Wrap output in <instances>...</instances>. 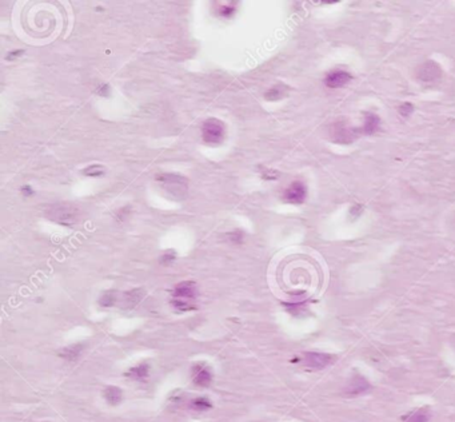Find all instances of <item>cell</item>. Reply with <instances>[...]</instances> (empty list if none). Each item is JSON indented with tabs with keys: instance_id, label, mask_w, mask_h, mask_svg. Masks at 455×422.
Masks as SVG:
<instances>
[{
	"instance_id": "11",
	"label": "cell",
	"mask_w": 455,
	"mask_h": 422,
	"mask_svg": "<svg viewBox=\"0 0 455 422\" xmlns=\"http://www.w3.org/2000/svg\"><path fill=\"white\" fill-rule=\"evenodd\" d=\"M368 389H370V382L364 377L355 376L346 386V394L347 396H359V394L368 392Z\"/></svg>"
},
{
	"instance_id": "24",
	"label": "cell",
	"mask_w": 455,
	"mask_h": 422,
	"mask_svg": "<svg viewBox=\"0 0 455 422\" xmlns=\"http://www.w3.org/2000/svg\"><path fill=\"white\" fill-rule=\"evenodd\" d=\"M227 239L234 245H242L245 240V232L242 230H233L227 234Z\"/></svg>"
},
{
	"instance_id": "18",
	"label": "cell",
	"mask_w": 455,
	"mask_h": 422,
	"mask_svg": "<svg viewBox=\"0 0 455 422\" xmlns=\"http://www.w3.org/2000/svg\"><path fill=\"white\" fill-rule=\"evenodd\" d=\"M188 407L195 411H206L210 410L211 407H212V403H211L210 399L206 398V397H196V398L190 401Z\"/></svg>"
},
{
	"instance_id": "26",
	"label": "cell",
	"mask_w": 455,
	"mask_h": 422,
	"mask_svg": "<svg viewBox=\"0 0 455 422\" xmlns=\"http://www.w3.org/2000/svg\"><path fill=\"white\" fill-rule=\"evenodd\" d=\"M130 213H131L130 207H128V206H124V207H122V209H119L118 211H116V219L120 222L126 221L127 218L130 217Z\"/></svg>"
},
{
	"instance_id": "28",
	"label": "cell",
	"mask_w": 455,
	"mask_h": 422,
	"mask_svg": "<svg viewBox=\"0 0 455 422\" xmlns=\"http://www.w3.org/2000/svg\"><path fill=\"white\" fill-rule=\"evenodd\" d=\"M411 111H413V106H411V103H403L399 108V112H401L403 116H407L409 114H411Z\"/></svg>"
},
{
	"instance_id": "8",
	"label": "cell",
	"mask_w": 455,
	"mask_h": 422,
	"mask_svg": "<svg viewBox=\"0 0 455 422\" xmlns=\"http://www.w3.org/2000/svg\"><path fill=\"white\" fill-rule=\"evenodd\" d=\"M192 381L196 386L207 388L212 382V373L210 368L204 364H195L192 366Z\"/></svg>"
},
{
	"instance_id": "4",
	"label": "cell",
	"mask_w": 455,
	"mask_h": 422,
	"mask_svg": "<svg viewBox=\"0 0 455 422\" xmlns=\"http://www.w3.org/2000/svg\"><path fill=\"white\" fill-rule=\"evenodd\" d=\"M335 359L334 355L326 353H315V351H309V353L302 354L298 358V362L303 365L307 369L313 370H321L331 365Z\"/></svg>"
},
{
	"instance_id": "10",
	"label": "cell",
	"mask_w": 455,
	"mask_h": 422,
	"mask_svg": "<svg viewBox=\"0 0 455 422\" xmlns=\"http://www.w3.org/2000/svg\"><path fill=\"white\" fill-rule=\"evenodd\" d=\"M440 76L439 66L434 63V62H426L425 65H422L417 71V78L422 82H435Z\"/></svg>"
},
{
	"instance_id": "15",
	"label": "cell",
	"mask_w": 455,
	"mask_h": 422,
	"mask_svg": "<svg viewBox=\"0 0 455 422\" xmlns=\"http://www.w3.org/2000/svg\"><path fill=\"white\" fill-rule=\"evenodd\" d=\"M238 11L237 2H227V3H215V14L220 18L230 19Z\"/></svg>"
},
{
	"instance_id": "16",
	"label": "cell",
	"mask_w": 455,
	"mask_h": 422,
	"mask_svg": "<svg viewBox=\"0 0 455 422\" xmlns=\"http://www.w3.org/2000/svg\"><path fill=\"white\" fill-rule=\"evenodd\" d=\"M85 346L82 343H75V345H69V346L64 347L59 351V355L61 358H64L67 361H75L79 358V355L82 354Z\"/></svg>"
},
{
	"instance_id": "1",
	"label": "cell",
	"mask_w": 455,
	"mask_h": 422,
	"mask_svg": "<svg viewBox=\"0 0 455 422\" xmlns=\"http://www.w3.org/2000/svg\"><path fill=\"white\" fill-rule=\"evenodd\" d=\"M44 215H46L47 219H50L54 223L69 227V226H73V224H77L78 222L81 221L82 210L75 203L59 202V203L48 206L44 210Z\"/></svg>"
},
{
	"instance_id": "22",
	"label": "cell",
	"mask_w": 455,
	"mask_h": 422,
	"mask_svg": "<svg viewBox=\"0 0 455 422\" xmlns=\"http://www.w3.org/2000/svg\"><path fill=\"white\" fill-rule=\"evenodd\" d=\"M428 419H430V411L426 409H419V410L414 411L413 414L406 419V422H428Z\"/></svg>"
},
{
	"instance_id": "13",
	"label": "cell",
	"mask_w": 455,
	"mask_h": 422,
	"mask_svg": "<svg viewBox=\"0 0 455 422\" xmlns=\"http://www.w3.org/2000/svg\"><path fill=\"white\" fill-rule=\"evenodd\" d=\"M149 376V364L148 362H140L138 365L132 366L126 373L127 378L134 381H145Z\"/></svg>"
},
{
	"instance_id": "29",
	"label": "cell",
	"mask_w": 455,
	"mask_h": 422,
	"mask_svg": "<svg viewBox=\"0 0 455 422\" xmlns=\"http://www.w3.org/2000/svg\"><path fill=\"white\" fill-rule=\"evenodd\" d=\"M20 193H22V195H24V197H32V195H34V189L31 186H28V185H24V186L20 187Z\"/></svg>"
},
{
	"instance_id": "6",
	"label": "cell",
	"mask_w": 455,
	"mask_h": 422,
	"mask_svg": "<svg viewBox=\"0 0 455 422\" xmlns=\"http://www.w3.org/2000/svg\"><path fill=\"white\" fill-rule=\"evenodd\" d=\"M198 297V289L196 283L192 281L180 282L171 291V299L186 300V302H195Z\"/></svg>"
},
{
	"instance_id": "12",
	"label": "cell",
	"mask_w": 455,
	"mask_h": 422,
	"mask_svg": "<svg viewBox=\"0 0 455 422\" xmlns=\"http://www.w3.org/2000/svg\"><path fill=\"white\" fill-rule=\"evenodd\" d=\"M143 297H144V291L142 289H132L130 291H126L122 294L120 306L123 309H132L138 304H140Z\"/></svg>"
},
{
	"instance_id": "23",
	"label": "cell",
	"mask_w": 455,
	"mask_h": 422,
	"mask_svg": "<svg viewBox=\"0 0 455 422\" xmlns=\"http://www.w3.org/2000/svg\"><path fill=\"white\" fill-rule=\"evenodd\" d=\"M83 174L87 175V176L96 178V176H102L104 174V168L100 164H92V166H88V167H86L83 170Z\"/></svg>"
},
{
	"instance_id": "19",
	"label": "cell",
	"mask_w": 455,
	"mask_h": 422,
	"mask_svg": "<svg viewBox=\"0 0 455 422\" xmlns=\"http://www.w3.org/2000/svg\"><path fill=\"white\" fill-rule=\"evenodd\" d=\"M119 302V295L115 290H108L99 298V305L102 308H112Z\"/></svg>"
},
{
	"instance_id": "3",
	"label": "cell",
	"mask_w": 455,
	"mask_h": 422,
	"mask_svg": "<svg viewBox=\"0 0 455 422\" xmlns=\"http://www.w3.org/2000/svg\"><path fill=\"white\" fill-rule=\"evenodd\" d=\"M226 137V126L222 120L216 118H210L202 125V139L206 145H220Z\"/></svg>"
},
{
	"instance_id": "21",
	"label": "cell",
	"mask_w": 455,
	"mask_h": 422,
	"mask_svg": "<svg viewBox=\"0 0 455 422\" xmlns=\"http://www.w3.org/2000/svg\"><path fill=\"white\" fill-rule=\"evenodd\" d=\"M171 305L174 306L175 310H178V312H182V313L192 312V310H195L196 309L195 302H186V300L171 299Z\"/></svg>"
},
{
	"instance_id": "9",
	"label": "cell",
	"mask_w": 455,
	"mask_h": 422,
	"mask_svg": "<svg viewBox=\"0 0 455 422\" xmlns=\"http://www.w3.org/2000/svg\"><path fill=\"white\" fill-rule=\"evenodd\" d=\"M350 80H351L350 73L343 70H333L326 75L325 84L330 88H341L350 83Z\"/></svg>"
},
{
	"instance_id": "5",
	"label": "cell",
	"mask_w": 455,
	"mask_h": 422,
	"mask_svg": "<svg viewBox=\"0 0 455 422\" xmlns=\"http://www.w3.org/2000/svg\"><path fill=\"white\" fill-rule=\"evenodd\" d=\"M307 198V187L302 180H294L284 189L282 199L291 205H302Z\"/></svg>"
},
{
	"instance_id": "17",
	"label": "cell",
	"mask_w": 455,
	"mask_h": 422,
	"mask_svg": "<svg viewBox=\"0 0 455 422\" xmlns=\"http://www.w3.org/2000/svg\"><path fill=\"white\" fill-rule=\"evenodd\" d=\"M103 396L104 399H106L110 405H112V406L120 403V401H122L123 398L122 390H120L118 386H107V388L104 389Z\"/></svg>"
},
{
	"instance_id": "31",
	"label": "cell",
	"mask_w": 455,
	"mask_h": 422,
	"mask_svg": "<svg viewBox=\"0 0 455 422\" xmlns=\"http://www.w3.org/2000/svg\"><path fill=\"white\" fill-rule=\"evenodd\" d=\"M23 53V50H14L11 52H8L7 61H15L16 57H19L20 55Z\"/></svg>"
},
{
	"instance_id": "25",
	"label": "cell",
	"mask_w": 455,
	"mask_h": 422,
	"mask_svg": "<svg viewBox=\"0 0 455 422\" xmlns=\"http://www.w3.org/2000/svg\"><path fill=\"white\" fill-rule=\"evenodd\" d=\"M175 259H176L175 251L169 250L166 251V253H163V255L161 257V263L162 265H165V266H169V265H171Z\"/></svg>"
},
{
	"instance_id": "14",
	"label": "cell",
	"mask_w": 455,
	"mask_h": 422,
	"mask_svg": "<svg viewBox=\"0 0 455 422\" xmlns=\"http://www.w3.org/2000/svg\"><path fill=\"white\" fill-rule=\"evenodd\" d=\"M379 123H381V119L378 115L374 112H366L363 126H362V133L366 135H372L379 130Z\"/></svg>"
},
{
	"instance_id": "7",
	"label": "cell",
	"mask_w": 455,
	"mask_h": 422,
	"mask_svg": "<svg viewBox=\"0 0 455 422\" xmlns=\"http://www.w3.org/2000/svg\"><path fill=\"white\" fill-rule=\"evenodd\" d=\"M330 134H331V138H333L334 142L337 143H342V145H347V143H351L355 138L356 133L355 130L351 129L347 123H334L331 130H330Z\"/></svg>"
},
{
	"instance_id": "30",
	"label": "cell",
	"mask_w": 455,
	"mask_h": 422,
	"mask_svg": "<svg viewBox=\"0 0 455 422\" xmlns=\"http://www.w3.org/2000/svg\"><path fill=\"white\" fill-rule=\"evenodd\" d=\"M98 94H99V95H102V96H107L108 95V92H110V86H108L107 83H103L102 84V86H100L99 88H98Z\"/></svg>"
},
{
	"instance_id": "27",
	"label": "cell",
	"mask_w": 455,
	"mask_h": 422,
	"mask_svg": "<svg viewBox=\"0 0 455 422\" xmlns=\"http://www.w3.org/2000/svg\"><path fill=\"white\" fill-rule=\"evenodd\" d=\"M260 174H262V178L263 179H276L278 178V172L275 170H271V168L260 167Z\"/></svg>"
},
{
	"instance_id": "2",
	"label": "cell",
	"mask_w": 455,
	"mask_h": 422,
	"mask_svg": "<svg viewBox=\"0 0 455 422\" xmlns=\"http://www.w3.org/2000/svg\"><path fill=\"white\" fill-rule=\"evenodd\" d=\"M157 182L159 186L167 193L169 195L174 198L182 199L184 195L187 194L188 190V180L182 175L178 174H170V172H163V174L157 175Z\"/></svg>"
},
{
	"instance_id": "20",
	"label": "cell",
	"mask_w": 455,
	"mask_h": 422,
	"mask_svg": "<svg viewBox=\"0 0 455 422\" xmlns=\"http://www.w3.org/2000/svg\"><path fill=\"white\" fill-rule=\"evenodd\" d=\"M284 94H286V87L282 86V84H276V86H274V87H271L270 90L266 91L264 98L267 100H278L280 98H283Z\"/></svg>"
}]
</instances>
